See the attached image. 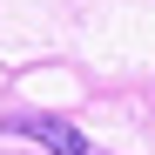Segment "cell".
Instances as JSON below:
<instances>
[{"instance_id": "1", "label": "cell", "mask_w": 155, "mask_h": 155, "mask_svg": "<svg viewBox=\"0 0 155 155\" xmlns=\"http://www.w3.org/2000/svg\"><path fill=\"white\" fill-rule=\"evenodd\" d=\"M7 128L14 135H34L47 155H88V135L74 121H54V115H7Z\"/></svg>"}]
</instances>
